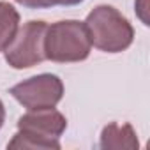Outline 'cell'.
<instances>
[{
    "label": "cell",
    "mask_w": 150,
    "mask_h": 150,
    "mask_svg": "<svg viewBox=\"0 0 150 150\" xmlns=\"http://www.w3.org/2000/svg\"><path fill=\"white\" fill-rule=\"evenodd\" d=\"M65 129L67 118L55 108L28 111L18 118V132L7 143V148L58 150V139Z\"/></svg>",
    "instance_id": "1"
},
{
    "label": "cell",
    "mask_w": 150,
    "mask_h": 150,
    "mask_svg": "<svg viewBox=\"0 0 150 150\" xmlns=\"http://www.w3.org/2000/svg\"><path fill=\"white\" fill-rule=\"evenodd\" d=\"M136 14H138V18L143 21V25H150L148 23V16H146V11H148V0H136Z\"/></svg>",
    "instance_id": "9"
},
{
    "label": "cell",
    "mask_w": 150,
    "mask_h": 150,
    "mask_svg": "<svg viewBox=\"0 0 150 150\" xmlns=\"http://www.w3.org/2000/svg\"><path fill=\"white\" fill-rule=\"evenodd\" d=\"M16 2L27 9H48V7H51V4L48 0H16Z\"/></svg>",
    "instance_id": "8"
},
{
    "label": "cell",
    "mask_w": 150,
    "mask_h": 150,
    "mask_svg": "<svg viewBox=\"0 0 150 150\" xmlns=\"http://www.w3.org/2000/svg\"><path fill=\"white\" fill-rule=\"evenodd\" d=\"M20 28V13L9 2L0 0V51H4Z\"/></svg>",
    "instance_id": "7"
},
{
    "label": "cell",
    "mask_w": 150,
    "mask_h": 150,
    "mask_svg": "<svg viewBox=\"0 0 150 150\" xmlns=\"http://www.w3.org/2000/svg\"><path fill=\"white\" fill-rule=\"evenodd\" d=\"M92 44L83 21L64 20L51 23L44 32V57L57 64L81 62L90 55Z\"/></svg>",
    "instance_id": "3"
},
{
    "label": "cell",
    "mask_w": 150,
    "mask_h": 150,
    "mask_svg": "<svg viewBox=\"0 0 150 150\" xmlns=\"http://www.w3.org/2000/svg\"><path fill=\"white\" fill-rule=\"evenodd\" d=\"M9 94L28 111L55 108L64 97V83L57 74L42 72L11 87Z\"/></svg>",
    "instance_id": "4"
},
{
    "label": "cell",
    "mask_w": 150,
    "mask_h": 150,
    "mask_svg": "<svg viewBox=\"0 0 150 150\" xmlns=\"http://www.w3.org/2000/svg\"><path fill=\"white\" fill-rule=\"evenodd\" d=\"M99 146L104 150H138L139 143L131 124L118 125L117 122H111L103 129Z\"/></svg>",
    "instance_id": "6"
},
{
    "label": "cell",
    "mask_w": 150,
    "mask_h": 150,
    "mask_svg": "<svg viewBox=\"0 0 150 150\" xmlns=\"http://www.w3.org/2000/svg\"><path fill=\"white\" fill-rule=\"evenodd\" d=\"M90 37V44L104 53H122L134 41L131 21L113 6L94 7L83 21Z\"/></svg>",
    "instance_id": "2"
},
{
    "label": "cell",
    "mask_w": 150,
    "mask_h": 150,
    "mask_svg": "<svg viewBox=\"0 0 150 150\" xmlns=\"http://www.w3.org/2000/svg\"><path fill=\"white\" fill-rule=\"evenodd\" d=\"M48 2L51 4V7L53 6H65V7H69V6H78V4H81L83 0H48Z\"/></svg>",
    "instance_id": "10"
},
{
    "label": "cell",
    "mask_w": 150,
    "mask_h": 150,
    "mask_svg": "<svg viewBox=\"0 0 150 150\" xmlns=\"http://www.w3.org/2000/svg\"><path fill=\"white\" fill-rule=\"evenodd\" d=\"M4 122H6V108H4V103L0 101V129H2Z\"/></svg>",
    "instance_id": "11"
},
{
    "label": "cell",
    "mask_w": 150,
    "mask_h": 150,
    "mask_svg": "<svg viewBox=\"0 0 150 150\" xmlns=\"http://www.w3.org/2000/svg\"><path fill=\"white\" fill-rule=\"evenodd\" d=\"M44 21H27L21 28H18L14 39L11 44L4 50L6 62L13 69H28L42 60L44 57V32H46Z\"/></svg>",
    "instance_id": "5"
}]
</instances>
